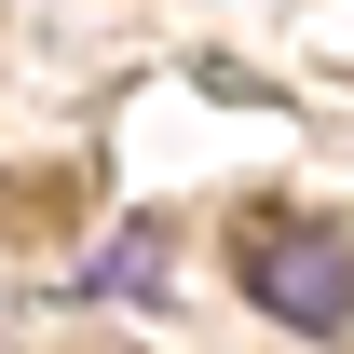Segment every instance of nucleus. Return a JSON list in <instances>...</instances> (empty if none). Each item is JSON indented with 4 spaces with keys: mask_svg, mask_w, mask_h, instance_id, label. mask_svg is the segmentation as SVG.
Segmentation results:
<instances>
[{
    "mask_svg": "<svg viewBox=\"0 0 354 354\" xmlns=\"http://www.w3.org/2000/svg\"><path fill=\"white\" fill-rule=\"evenodd\" d=\"M245 286H259V313H286L300 341H341V327H354V232H327V218L259 232Z\"/></svg>",
    "mask_w": 354,
    "mask_h": 354,
    "instance_id": "1",
    "label": "nucleus"
},
{
    "mask_svg": "<svg viewBox=\"0 0 354 354\" xmlns=\"http://www.w3.org/2000/svg\"><path fill=\"white\" fill-rule=\"evenodd\" d=\"M150 286H164V232H123L95 259V300H150Z\"/></svg>",
    "mask_w": 354,
    "mask_h": 354,
    "instance_id": "2",
    "label": "nucleus"
}]
</instances>
